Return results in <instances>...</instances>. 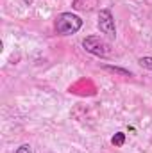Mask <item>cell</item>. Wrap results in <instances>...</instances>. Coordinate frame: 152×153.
<instances>
[{
	"mask_svg": "<svg viewBox=\"0 0 152 153\" xmlns=\"http://www.w3.org/2000/svg\"><path fill=\"white\" fill-rule=\"evenodd\" d=\"M140 66H143V68H147V70H150L152 71V57H140Z\"/></svg>",
	"mask_w": 152,
	"mask_h": 153,
	"instance_id": "5",
	"label": "cell"
},
{
	"mask_svg": "<svg viewBox=\"0 0 152 153\" xmlns=\"http://www.w3.org/2000/svg\"><path fill=\"white\" fill-rule=\"evenodd\" d=\"M14 153H32V150H31V146H29V144H22V146H20Z\"/></svg>",
	"mask_w": 152,
	"mask_h": 153,
	"instance_id": "7",
	"label": "cell"
},
{
	"mask_svg": "<svg viewBox=\"0 0 152 153\" xmlns=\"http://www.w3.org/2000/svg\"><path fill=\"white\" fill-rule=\"evenodd\" d=\"M81 27H82V20L74 13H61L56 18V30L61 36L75 34V32L81 30Z\"/></svg>",
	"mask_w": 152,
	"mask_h": 153,
	"instance_id": "1",
	"label": "cell"
},
{
	"mask_svg": "<svg viewBox=\"0 0 152 153\" xmlns=\"http://www.w3.org/2000/svg\"><path fill=\"white\" fill-rule=\"evenodd\" d=\"M111 143H113L114 146H123V143H125V134H123V132H116L113 137H111Z\"/></svg>",
	"mask_w": 152,
	"mask_h": 153,
	"instance_id": "4",
	"label": "cell"
},
{
	"mask_svg": "<svg viewBox=\"0 0 152 153\" xmlns=\"http://www.w3.org/2000/svg\"><path fill=\"white\" fill-rule=\"evenodd\" d=\"M82 46L86 48V52H90L97 57H108L109 55V45L100 36H88L82 41Z\"/></svg>",
	"mask_w": 152,
	"mask_h": 153,
	"instance_id": "2",
	"label": "cell"
},
{
	"mask_svg": "<svg viewBox=\"0 0 152 153\" xmlns=\"http://www.w3.org/2000/svg\"><path fill=\"white\" fill-rule=\"evenodd\" d=\"M99 29L102 34H106L109 39L116 38V29H114V20L109 9H102L99 13Z\"/></svg>",
	"mask_w": 152,
	"mask_h": 153,
	"instance_id": "3",
	"label": "cell"
},
{
	"mask_svg": "<svg viewBox=\"0 0 152 153\" xmlns=\"http://www.w3.org/2000/svg\"><path fill=\"white\" fill-rule=\"evenodd\" d=\"M106 70H109V71H114V73H120V75H125V76H131V71H127V70H122V68H116V66H104Z\"/></svg>",
	"mask_w": 152,
	"mask_h": 153,
	"instance_id": "6",
	"label": "cell"
}]
</instances>
